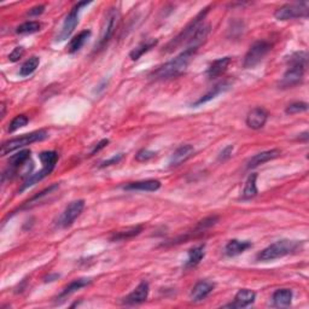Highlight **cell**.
<instances>
[{
    "mask_svg": "<svg viewBox=\"0 0 309 309\" xmlns=\"http://www.w3.org/2000/svg\"><path fill=\"white\" fill-rule=\"evenodd\" d=\"M88 4L89 3H87V2L78 3V4H76L74 8L72 9V11L65 16V19H64V22H63L61 31H59L58 35H57V41H63V40L68 39L69 36L73 34V32H74V29L76 28V26H78V23H79L80 10Z\"/></svg>",
    "mask_w": 309,
    "mask_h": 309,
    "instance_id": "obj_9",
    "label": "cell"
},
{
    "mask_svg": "<svg viewBox=\"0 0 309 309\" xmlns=\"http://www.w3.org/2000/svg\"><path fill=\"white\" fill-rule=\"evenodd\" d=\"M84 208H85L84 199H78V201L72 202V203L65 208V210L63 211L61 218H59L58 225L63 228H66L69 227V226H72L74 224L76 219L81 215V212L84 211Z\"/></svg>",
    "mask_w": 309,
    "mask_h": 309,
    "instance_id": "obj_10",
    "label": "cell"
},
{
    "mask_svg": "<svg viewBox=\"0 0 309 309\" xmlns=\"http://www.w3.org/2000/svg\"><path fill=\"white\" fill-rule=\"evenodd\" d=\"M4 116H5V104L3 103L2 104V117H4Z\"/></svg>",
    "mask_w": 309,
    "mask_h": 309,
    "instance_id": "obj_42",
    "label": "cell"
},
{
    "mask_svg": "<svg viewBox=\"0 0 309 309\" xmlns=\"http://www.w3.org/2000/svg\"><path fill=\"white\" fill-rule=\"evenodd\" d=\"M204 257V245H197V247L192 248L188 250L187 261L185 262L186 268L196 267L199 262L203 260Z\"/></svg>",
    "mask_w": 309,
    "mask_h": 309,
    "instance_id": "obj_26",
    "label": "cell"
},
{
    "mask_svg": "<svg viewBox=\"0 0 309 309\" xmlns=\"http://www.w3.org/2000/svg\"><path fill=\"white\" fill-rule=\"evenodd\" d=\"M302 242L290 241V239H283L278 241L275 243L271 244L270 247L264 249L260 254L257 255L258 261H273L277 258L284 257L287 255H290L295 252L298 248H301Z\"/></svg>",
    "mask_w": 309,
    "mask_h": 309,
    "instance_id": "obj_3",
    "label": "cell"
},
{
    "mask_svg": "<svg viewBox=\"0 0 309 309\" xmlns=\"http://www.w3.org/2000/svg\"><path fill=\"white\" fill-rule=\"evenodd\" d=\"M122 158H124V154L115 155V156H112L111 158H109V159H106V161L102 162V163H101V165H99V167H101V168H105V167H109V165L116 164V163H118V162L121 161Z\"/></svg>",
    "mask_w": 309,
    "mask_h": 309,
    "instance_id": "obj_37",
    "label": "cell"
},
{
    "mask_svg": "<svg viewBox=\"0 0 309 309\" xmlns=\"http://www.w3.org/2000/svg\"><path fill=\"white\" fill-rule=\"evenodd\" d=\"M292 291L289 289H279L273 294V303L278 308H287L291 304Z\"/></svg>",
    "mask_w": 309,
    "mask_h": 309,
    "instance_id": "obj_24",
    "label": "cell"
},
{
    "mask_svg": "<svg viewBox=\"0 0 309 309\" xmlns=\"http://www.w3.org/2000/svg\"><path fill=\"white\" fill-rule=\"evenodd\" d=\"M40 161L42 165H51L56 167V163L58 161V154L56 151H44L39 155Z\"/></svg>",
    "mask_w": 309,
    "mask_h": 309,
    "instance_id": "obj_32",
    "label": "cell"
},
{
    "mask_svg": "<svg viewBox=\"0 0 309 309\" xmlns=\"http://www.w3.org/2000/svg\"><path fill=\"white\" fill-rule=\"evenodd\" d=\"M25 55V49L21 47V46H18V47L13 49V51L9 55V59L11 62H17L18 59L22 58V56Z\"/></svg>",
    "mask_w": 309,
    "mask_h": 309,
    "instance_id": "obj_36",
    "label": "cell"
},
{
    "mask_svg": "<svg viewBox=\"0 0 309 309\" xmlns=\"http://www.w3.org/2000/svg\"><path fill=\"white\" fill-rule=\"evenodd\" d=\"M28 117H27L26 115H18L16 116L15 118L12 120L11 122H10L9 125V128H8V132L12 133L15 131H17V129H19L21 127H25V126L28 124Z\"/></svg>",
    "mask_w": 309,
    "mask_h": 309,
    "instance_id": "obj_33",
    "label": "cell"
},
{
    "mask_svg": "<svg viewBox=\"0 0 309 309\" xmlns=\"http://www.w3.org/2000/svg\"><path fill=\"white\" fill-rule=\"evenodd\" d=\"M255 297H256V295H255L254 291L249 290V289H242V290H239L237 292V295H235L234 301L230 304H226L225 307L245 308L248 307V305L254 303Z\"/></svg>",
    "mask_w": 309,
    "mask_h": 309,
    "instance_id": "obj_14",
    "label": "cell"
},
{
    "mask_svg": "<svg viewBox=\"0 0 309 309\" xmlns=\"http://www.w3.org/2000/svg\"><path fill=\"white\" fill-rule=\"evenodd\" d=\"M155 156H156V152L148 150V149H142V150L139 151L137 156H135V159H137L138 162H146L149 161V159L154 158Z\"/></svg>",
    "mask_w": 309,
    "mask_h": 309,
    "instance_id": "obj_35",
    "label": "cell"
},
{
    "mask_svg": "<svg viewBox=\"0 0 309 309\" xmlns=\"http://www.w3.org/2000/svg\"><path fill=\"white\" fill-rule=\"evenodd\" d=\"M31 157V150H21L17 152L16 155H12L9 159V172L10 174H13L16 171L26 163L28 161V158Z\"/></svg>",
    "mask_w": 309,
    "mask_h": 309,
    "instance_id": "obj_22",
    "label": "cell"
},
{
    "mask_svg": "<svg viewBox=\"0 0 309 309\" xmlns=\"http://www.w3.org/2000/svg\"><path fill=\"white\" fill-rule=\"evenodd\" d=\"M309 13V4L307 2L296 3V4H287L281 8L275 10L274 17L279 21H289L294 18L308 17Z\"/></svg>",
    "mask_w": 309,
    "mask_h": 309,
    "instance_id": "obj_7",
    "label": "cell"
},
{
    "mask_svg": "<svg viewBox=\"0 0 309 309\" xmlns=\"http://www.w3.org/2000/svg\"><path fill=\"white\" fill-rule=\"evenodd\" d=\"M251 243L248 241H238V239H232L225 247V252L227 256H237V255L243 254L245 250L251 248Z\"/></svg>",
    "mask_w": 309,
    "mask_h": 309,
    "instance_id": "obj_21",
    "label": "cell"
},
{
    "mask_svg": "<svg viewBox=\"0 0 309 309\" xmlns=\"http://www.w3.org/2000/svg\"><path fill=\"white\" fill-rule=\"evenodd\" d=\"M120 18H121V15H120L118 9L112 8L109 10L108 15H106V17L104 19V23H103L101 36H99L98 42L96 44L94 52L101 51V50L104 49L105 45L110 41L112 36H114L116 28H117L118 26Z\"/></svg>",
    "mask_w": 309,
    "mask_h": 309,
    "instance_id": "obj_4",
    "label": "cell"
},
{
    "mask_svg": "<svg viewBox=\"0 0 309 309\" xmlns=\"http://www.w3.org/2000/svg\"><path fill=\"white\" fill-rule=\"evenodd\" d=\"M308 55L307 52H297L289 58L290 66L285 73L281 81L279 82L280 88H290L300 84L303 80V75L307 68Z\"/></svg>",
    "mask_w": 309,
    "mask_h": 309,
    "instance_id": "obj_2",
    "label": "cell"
},
{
    "mask_svg": "<svg viewBox=\"0 0 309 309\" xmlns=\"http://www.w3.org/2000/svg\"><path fill=\"white\" fill-rule=\"evenodd\" d=\"M195 154V148L190 144L181 145L177 150L173 152V155L169 158V167H179L184 162L191 158Z\"/></svg>",
    "mask_w": 309,
    "mask_h": 309,
    "instance_id": "obj_11",
    "label": "cell"
},
{
    "mask_svg": "<svg viewBox=\"0 0 309 309\" xmlns=\"http://www.w3.org/2000/svg\"><path fill=\"white\" fill-rule=\"evenodd\" d=\"M41 29V23L36 21H28L19 25L16 28V33L17 34H33V33L39 32Z\"/></svg>",
    "mask_w": 309,
    "mask_h": 309,
    "instance_id": "obj_31",
    "label": "cell"
},
{
    "mask_svg": "<svg viewBox=\"0 0 309 309\" xmlns=\"http://www.w3.org/2000/svg\"><path fill=\"white\" fill-rule=\"evenodd\" d=\"M209 8H210V6H209ZM209 8H205L203 10V11L199 12L198 15L196 16V17L194 19H192V21L190 23H188V25L186 26L184 29H182V32L180 33V34H179L178 36H175V38L173 39L171 42H169V44L167 45V47H165L164 51L172 52L173 50L177 49L178 46L182 45V44H184V42H187L188 40L191 39V36L194 35V33L196 32V29H197L198 27L202 25V21H203V19L205 18V16H207V13L209 11Z\"/></svg>",
    "mask_w": 309,
    "mask_h": 309,
    "instance_id": "obj_6",
    "label": "cell"
},
{
    "mask_svg": "<svg viewBox=\"0 0 309 309\" xmlns=\"http://www.w3.org/2000/svg\"><path fill=\"white\" fill-rule=\"evenodd\" d=\"M230 63H231V57H224V58L217 59V61H214L210 65H209L207 70V76L209 79L219 78V76H221L226 70H227Z\"/></svg>",
    "mask_w": 309,
    "mask_h": 309,
    "instance_id": "obj_20",
    "label": "cell"
},
{
    "mask_svg": "<svg viewBox=\"0 0 309 309\" xmlns=\"http://www.w3.org/2000/svg\"><path fill=\"white\" fill-rule=\"evenodd\" d=\"M307 110H308L307 103L295 102V103H291V104L288 106L285 112H287V114L294 115V114H298V112H303V111H307Z\"/></svg>",
    "mask_w": 309,
    "mask_h": 309,
    "instance_id": "obj_34",
    "label": "cell"
},
{
    "mask_svg": "<svg viewBox=\"0 0 309 309\" xmlns=\"http://www.w3.org/2000/svg\"><path fill=\"white\" fill-rule=\"evenodd\" d=\"M215 285L210 281H198L191 291V300L194 302L203 301L214 290Z\"/></svg>",
    "mask_w": 309,
    "mask_h": 309,
    "instance_id": "obj_16",
    "label": "cell"
},
{
    "mask_svg": "<svg viewBox=\"0 0 309 309\" xmlns=\"http://www.w3.org/2000/svg\"><path fill=\"white\" fill-rule=\"evenodd\" d=\"M55 167H51V165H42L41 171L34 173V174L29 175L28 178H27V180L23 182V185L21 186V188H19V192H23L27 188L32 187V186H34L35 184H38L39 181H41L42 179H45L47 175H50L52 173Z\"/></svg>",
    "mask_w": 309,
    "mask_h": 309,
    "instance_id": "obj_19",
    "label": "cell"
},
{
    "mask_svg": "<svg viewBox=\"0 0 309 309\" xmlns=\"http://www.w3.org/2000/svg\"><path fill=\"white\" fill-rule=\"evenodd\" d=\"M232 152H233V146L232 145L226 146L224 150L220 152V155H219V161H226V159H228L231 157Z\"/></svg>",
    "mask_w": 309,
    "mask_h": 309,
    "instance_id": "obj_38",
    "label": "cell"
},
{
    "mask_svg": "<svg viewBox=\"0 0 309 309\" xmlns=\"http://www.w3.org/2000/svg\"><path fill=\"white\" fill-rule=\"evenodd\" d=\"M89 35H91V31H87V29H86V31L80 32L79 34L74 36V38L70 40V42H69L68 47H66V49H68V52L69 53H75V52L80 51L82 46L85 45V42L87 41Z\"/></svg>",
    "mask_w": 309,
    "mask_h": 309,
    "instance_id": "obj_27",
    "label": "cell"
},
{
    "mask_svg": "<svg viewBox=\"0 0 309 309\" xmlns=\"http://www.w3.org/2000/svg\"><path fill=\"white\" fill-rule=\"evenodd\" d=\"M230 87H231L230 82H227V81L220 82V84L215 85L214 87H212L208 93H205L203 97H201V98L198 99L197 102H195L194 104H192V106H199V105H202V104H205V103H208L209 101H211V99L217 98L219 94H221V93L228 91V89H230Z\"/></svg>",
    "mask_w": 309,
    "mask_h": 309,
    "instance_id": "obj_18",
    "label": "cell"
},
{
    "mask_svg": "<svg viewBox=\"0 0 309 309\" xmlns=\"http://www.w3.org/2000/svg\"><path fill=\"white\" fill-rule=\"evenodd\" d=\"M142 231V226H133V227H128L126 230H121L115 232L114 234L111 235L110 241L111 242H121V241H128L135 235L140 234Z\"/></svg>",
    "mask_w": 309,
    "mask_h": 309,
    "instance_id": "obj_25",
    "label": "cell"
},
{
    "mask_svg": "<svg viewBox=\"0 0 309 309\" xmlns=\"http://www.w3.org/2000/svg\"><path fill=\"white\" fill-rule=\"evenodd\" d=\"M108 144H109V140L108 139H103V140H101L98 142L97 145L94 146V149H93L92 150V152H91V155H94V154H97V152H99L102 150V149H104L105 146H108Z\"/></svg>",
    "mask_w": 309,
    "mask_h": 309,
    "instance_id": "obj_39",
    "label": "cell"
},
{
    "mask_svg": "<svg viewBox=\"0 0 309 309\" xmlns=\"http://www.w3.org/2000/svg\"><path fill=\"white\" fill-rule=\"evenodd\" d=\"M197 47H187L174 59H172V61L164 63V64L159 65L157 69H155L150 74V79L157 81V80H167L181 75L187 69V66L190 64L191 59L194 58L196 52H197Z\"/></svg>",
    "mask_w": 309,
    "mask_h": 309,
    "instance_id": "obj_1",
    "label": "cell"
},
{
    "mask_svg": "<svg viewBox=\"0 0 309 309\" xmlns=\"http://www.w3.org/2000/svg\"><path fill=\"white\" fill-rule=\"evenodd\" d=\"M39 64H40L39 57H36V56H33V57L27 59V61L23 63L21 69H19V75H21V76L32 75L33 73L36 70V68H38Z\"/></svg>",
    "mask_w": 309,
    "mask_h": 309,
    "instance_id": "obj_30",
    "label": "cell"
},
{
    "mask_svg": "<svg viewBox=\"0 0 309 309\" xmlns=\"http://www.w3.org/2000/svg\"><path fill=\"white\" fill-rule=\"evenodd\" d=\"M44 10H45L44 5H38V6H35V8L29 10L28 15L29 16H39V15H41L42 12H44Z\"/></svg>",
    "mask_w": 309,
    "mask_h": 309,
    "instance_id": "obj_40",
    "label": "cell"
},
{
    "mask_svg": "<svg viewBox=\"0 0 309 309\" xmlns=\"http://www.w3.org/2000/svg\"><path fill=\"white\" fill-rule=\"evenodd\" d=\"M256 179H257V174L256 173H252L247 179L245 181V186L244 190L242 192V198L243 199H250L254 198L255 196L257 195V186H256Z\"/></svg>",
    "mask_w": 309,
    "mask_h": 309,
    "instance_id": "obj_29",
    "label": "cell"
},
{
    "mask_svg": "<svg viewBox=\"0 0 309 309\" xmlns=\"http://www.w3.org/2000/svg\"><path fill=\"white\" fill-rule=\"evenodd\" d=\"M159 187H161V182L158 180H142V181L129 182V184L124 186V190L154 192V191H157Z\"/></svg>",
    "mask_w": 309,
    "mask_h": 309,
    "instance_id": "obj_17",
    "label": "cell"
},
{
    "mask_svg": "<svg viewBox=\"0 0 309 309\" xmlns=\"http://www.w3.org/2000/svg\"><path fill=\"white\" fill-rule=\"evenodd\" d=\"M149 296V284L146 281H142L133 290L131 294L124 300V304L126 305H134L142 303L146 301Z\"/></svg>",
    "mask_w": 309,
    "mask_h": 309,
    "instance_id": "obj_13",
    "label": "cell"
},
{
    "mask_svg": "<svg viewBox=\"0 0 309 309\" xmlns=\"http://www.w3.org/2000/svg\"><path fill=\"white\" fill-rule=\"evenodd\" d=\"M280 154H281V151L278 150V149H272V150L260 152V154L255 155L254 157H251L250 159H249V162L247 163V168L248 169L256 168V167H258V165L266 163V162L272 161V159L279 157Z\"/></svg>",
    "mask_w": 309,
    "mask_h": 309,
    "instance_id": "obj_15",
    "label": "cell"
},
{
    "mask_svg": "<svg viewBox=\"0 0 309 309\" xmlns=\"http://www.w3.org/2000/svg\"><path fill=\"white\" fill-rule=\"evenodd\" d=\"M268 120V112L264 108H254L247 116V125L252 129H261Z\"/></svg>",
    "mask_w": 309,
    "mask_h": 309,
    "instance_id": "obj_12",
    "label": "cell"
},
{
    "mask_svg": "<svg viewBox=\"0 0 309 309\" xmlns=\"http://www.w3.org/2000/svg\"><path fill=\"white\" fill-rule=\"evenodd\" d=\"M91 279L88 278H80V279H75V280H73L70 284L66 285V287L63 289V291L59 294V296L57 298L59 300H62V298H65L66 296H69V295L74 294V292L79 291L80 289L87 287V285L91 284Z\"/></svg>",
    "mask_w": 309,
    "mask_h": 309,
    "instance_id": "obj_23",
    "label": "cell"
},
{
    "mask_svg": "<svg viewBox=\"0 0 309 309\" xmlns=\"http://www.w3.org/2000/svg\"><path fill=\"white\" fill-rule=\"evenodd\" d=\"M47 137V132L44 131V129H40V131L32 132L29 133V134L22 135V137L11 139V140L5 141L4 144L2 145V156H5L10 154V152L19 150V149L25 148L27 145H31L33 142L44 140V139Z\"/></svg>",
    "mask_w": 309,
    "mask_h": 309,
    "instance_id": "obj_5",
    "label": "cell"
},
{
    "mask_svg": "<svg viewBox=\"0 0 309 309\" xmlns=\"http://www.w3.org/2000/svg\"><path fill=\"white\" fill-rule=\"evenodd\" d=\"M157 40L156 39H149L146 40V41L141 42L140 45L137 46L134 50H132L131 53H129V57H131L132 61H138L139 58L141 57L144 53H146L148 51H150L151 49H154L156 45H157Z\"/></svg>",
    "mask_w": 309,
    "mask_h": 309,
    "instance_id": "obj_28",
    "label": "cell"
},
{
    "mask_svg": "<svg viewBox=\"0 0 309 309\" xmlns=\"http://www.w3.org/2000/svg\"><path fill=\"white\" fill-rule=\"evenodd\" d=\"M57 278H59V275H58V274L49 275V277H46V278H45V281H46V283H47V281H53V280H55V279H57Z\"/></svg>",
    "mask_w": 309,
    "mask_h": 309,
    "instance_id": "obj_41",
    "label": "cell"
},
{
    "mask_svg": "<svg viewBox=\"0 0 309 309\" xmlns=\"http://www.w3.org/2000/svg\"><path fill=\"white\" fill-rule=\"evenodd\" d=\"M272 45L270 42L265 41H256L255 44L251 45V47L249 49V51L247 52L244 57V62H243V66L244 68H254L256 66L258 63H260L262 59H264L266 56L268 55V52L271 51Z\"/></svg>",
    "mask_w": 309,
    "mask_h": 309,
    "instance_id": "obj_8",
    "label": "cell"
}]
</instances>
